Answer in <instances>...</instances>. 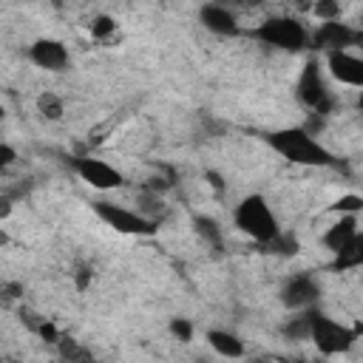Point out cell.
Masks as SVG:
<instances>
[{
  "instance_id": "2",
  "label": "cell",
  "mask_w": 363,
  "mask_h": 363,
  "mask_svg": "<svg viewBox=\"0 0 363 363\" xmlns=\"http://www.w3.org/2000/svg\"><path fill=\"white\" fill-rule=\"evenodd\" d=\"M250 37H255L258 43H264L269 48L286 51V54H298V51H306L309 48V31H306V26L298 17H289V14L267 17L264 23H258L250 31Z\"/></svg>"
},
{
  "instance_id": "19",
  "label": "cell",
  "mask_w": 363,
  "mask_h": 363,
  "mask_svg": "<svg viewBox=\"0 0 363 363\" xmlns=\"http://www.w3.org/2000/svg\"><path fill=\"white\" fill-rule=\"evenodd\" d=\"M37 111H40L48 122H60V119H62V113H65V105H62V99H60L57 94L45 91V94H40V96H37Z\"/></svg>"
},
{
  "instance_id": "7",
  "label": "cell",
  "mask_w": 363,
  "mask_h": 363,
  "mask_svg": "<svg viewBox=\"0 0 363 363\" xmlns=\"http://www.w3.org/2000/svg\"><path fill=\"white\" fill-rule=\"evenodd\" d=\"M360 43H363V34L357 28H352L349 23H340V17L323 20L309 37V48L323 51V54L326 51H349L352 45H360Z\"/></svg>"
},
{
  "instance_id": "33",
  "label": "cell",
  "mask_w": 363,
  "mask_h": 363,
  "mask_svg": "<svg viewBox=\"0 0 363 363\" xmlns=\"http://www.w3.org/2000/svg\"><path fill=\"white\" fill-rule=\"evenodd\" d=\"M54 3H60V0H54Z\"/></svg>"
},
{
  "instance_id": "12",
  "label": "cell",
  "mask_w": 363,
  "mask_h": 363,
  "mask_svg": "<svg viewBox=\"0 0 363 363\" xmlns=\"http://www.w3.org/2000/svg\"><path fill=\"white\" fill-rule=\"evenodd\" d=\"M199 20H201V26H204L207 31H213V34H218V37H235V34H241V26H238L235 11L227 9V6H221V3H216V0L201 6Z\"/></svg>"
},
{
  "instance_id": "18",
  "label": "cell",
  "mask_w": 363,
  "mask_h": 363,
  "mask_svg": "<svg viewBox=\"0 0 363 363\" xmlns=\"http://www.w3.org/2000/svg\"><path fill=\"white\" fill-rule=\"evenodd\" d=\"M258 247H261L264 252H272V255H292V252H298V238L278 230L269 241H264V244H258Z\"/></svg>"
},
{
  "instance_id": "11",
  "label": "cell",
  "mask_w": 363,
  "mask_h": 363,
  "mask_svg": "<svg viewBox=\"0 0 363 363\" xmlns=\"http://www.w3.org/2000/svg\"><path fill=\"white\" fill-rule=\"evenodd\" d=\"M326 68L343 85H352V88L363 85V60L352 51H326Z\"/></svg>"
},
{
  "instance_id": "15",
  "label": "cell",
  "mask_w": 363,
  "mask_h": 363,
  "mask_svg": "<svg viewBox=\"0 0 363 363\" xmlns=\"http://www.w3.org/2000/svg\"><path fill=\"white\" fill-rule=\"evenodd\" d=\"M312 312H315V306H306V309H295V315H292V318H286V323L281 326L284 337H286V340H309Z\"/></svg>"
},
{
  "instance_id": "22",
  "label": "cell",
  "mask_w": 363,
  "mask_h": 363,
  "mask_svg": "<svg viewBox=\"0 0 363 363\" xmlns=\"http://www.w3.org/2000/svg\"><path fill=\"white\" fill-rule=\"evenodd\" d=\"M57 346H60V354H62V357H68V360H85V357H91V352H88V349H82L74 337H60V340H57Z\"/></svg>"
},
{
  "instance_id": "16",
  "label": "cell",
  "mask_w": 363,
  "mask_h": 363,
  "mask_svg": "<svg viewBox=\"0 0 363 363\" xmlns=\"http://www.w3.org/2000/svg\"><path fill=\"white\" fill-rule=\"evenodd\" d=\"M360 264H363V235H357L352 244H346L343 250H337V252H335L332 269L346 272V269H357Z\"/></svg>"
},
{
  "instance_id": "5",
  "label": "cell",
  "mask_w": 363,
  "mask_h": 363,
  "mask_svg": "<svg viewBox=\"0 0 363 363\" xmlns=\"http://www.w3.org/2000/svg\"><path fill=\"white\" fill-rule=\"evenodd\" d=\"M295 94L298 99L318 116H329L332 108H335V96L326 85V77H323V68L318 62V57H306L301 74H298V82H295Z\"/></svg>"
},
{
  "instance_id": "27",
  "label": "cell",
  "mask_w": 363,
  "mask_h": 363,
  "mask_svg": "<svg viewBox=\"0 0 363 363\" xmlns=\"http://www.w3.org/2000/svg\"><path fill=\"white\" fill-rule=\"evenodd\" d=\"M216 3H221V6H227V9H258L264 0H216Z\"/></svg>"
},
{
  "instance_id": "31",
  "label": "cell",
  "mask_w": 363,
  "mask_h": 363,
  "mask_svg": "<svg viewBox=\"0 0 363 363\" xmlns=\"http://www.w3.org/2000/svg\"><path fill=\"white\" fill-rule=\"evenodd\" d=\"M3 244H9V235H6L3 230H0V247H3Z\"/></svg>"
},
{
  "instance_id": "28",
  "label": "cell",
  "mask_w": 363,
  "mask_h": 363,
  "mask_svg": "<svg viewBox=\"0 0 363 363\" xmlns=\"http://www.w3.org/2000/svg\"><path fill=\"white\" fill-rule=\"evenodd\" d=\"M207 179H210V187H213L216 193H221V190H224V182H221V176H218V173L207 170Z\"/></svg>"
},
{
  "instance_id": "9",
  "label": "cell",
  "mask_w": 363,
  "mask_h": 363,
  "mask_svg": "<svg viewBox=\"0 0 363 363\" xmlns=\"http://www.w3.org/2000/svg\"><path fill=\"white\" fill-rule=\"evenodd\" d=\"M320 298V286L309 272H298L292 278H286V284L281 286V303L289 309H306L315 306Z\"/></svg>"
},
{
  "instance_id": "29",
  "label": "cell",
  "mask_w": 363,
  "mask_h": 363,
  "mask_svg": "<svg viewBox=\"0 0 363 363\" xmlns=\"http://www.w3.org/2000/svg\"><path fill=\"white\" fill-rule=\"evenodd\" d=\"M11 213V199H0V218H6Z\"/></svg>"
},
{
  "instance_id": "30",
  "label": "cell",
  "mask_w": 363,
  "mask_h": 363,
  "mask_svg": "<svg viewBox=\"0 0 363 363\" xmlns=\"http://www.w3.org/2000/svg\"><path fill=\"white\" fill-rule=\"evenodd\" d=\"M295 6H298V9H309V6H312V0H295Z\"/></svg>"
},
{
  "instance_id": "24",
  "label": "cell",
  "mask_w": 363,
  "mask_h": 363,
  "mask_svg": "<svg viewBox=\"0 0 363 363\" xmlns=\"http://www.w3.org/2000/svg\"><path fill=\"white\" fill-rule=\"evenodd\" d=\"M170 332H173V337L182 340V343L193 340V323H190L187 318H173V320H170Z\"/></svg>"
},
{
  "instance_id": "14",
  "label": "cell",
  "mask_w": 363,
  "mask_h": 363,
  "mask_svg": "<svg viewBox=\"0 0 363 363\" xmlns=\"http://www.w3.org/2000/svg\"><path fill=\"white\" fill-rule=\"evenodd\" d=\"M207 343L213 352H218L221 357H241L244 354V343L238 335L227 332V329H210L207 332Z\"/></svg>"
},
{
  "instance_id": "21",
  "label": "cell",
  "mask_w": 363,
  "mask_h": 363,
  "mask_svg": "<svg viewBox=\"0 0 363 363\" xmlns=\"http://www.w3.org/2000/svg\"><path fill=\"white\" fill-rule=\"evenodd\" d=\"M309 11L323 23V20H337L340 17V0H312Z\"/></svg>"
},
{
  "instance_id": "8",
  "label": "cell",
  "mask_w": 363,
  "mask_h": 363,
  "mask_svg": "<svg viewBox=\"0 0 363 363\" xmlns=\"http://www.w3.org/2000/svg\"><path fill=\"white\" fill-rule=\"evenodd\" d=\"M74 170H77V176H79L85 184H91L94 190H116V187L125 184L122 173H119L113 164H108V162H102V159H94V156H77V159H74Z\"/></svg>"
},
{
  "instance_id": "1",
  "label": "cell",
  "mask_w": 363,
  "mask_h": 363,
  "mask_svg": "<svg viewBox=\"0 0 363 363\" xmlns=\"http://www.w3.org/2000/svg\"><path fill=\"white\" fill-rule=\"evenodd\" d=\"M267 145L289 164H301V167H332L335 164V156L306 128H278L267 133Z\"/></svg>"
},
{
  "instance_id": "23",
  "label": "cell",
  "mask_w": 363,
  "mask_h": 363,
  "mask_svg": "<svg viewBox=\"0 0 363 363\" xmlns=\"http://www.w3.org/2000/svg\"><path fill=\"white\" fill-rule=\"evenodd\" d=\"M332 210L335 213H340V216H346V213H360L363 210V199L357 196V193H346V196H340L335 204H332Z\"/></svg>"
},
{
  "instance_id": "3",
  "label": "cell",
  "mask_w": 363,
  "mask_h": 363,
  "mask_svg": "<svg viewBox=\"0 0 363 363\" xmlns=\"http://www.w3.org/2000/svg\"><path fill=\"white\" fill-rule=\"evenodd\" d=\"M233 221H235V227H238L244 235H250L255 244L269 241V238L281 230V227H278V218H275V213H272V207H269L267 199L258 196V193L244 196V199L235 204Z\"/></svg>"
},
{
  "instance_id": "26",
  "label": "cell",
  "mask_w": 363,
  "mask_h": 363,
  "mask_svg": "<svg viewBox=\"0 0 363 363\" xmlns=\"http://www.w3.org/2000/svg\"><path fill=\"white\" fill-rule=\"evenodd\" d=\"M14 159H17V150H14L11 145H0V170L11 167V164H14Z\"/></svg>"
},
{
  "instance_id": "6",
  "label": "cell",
  "mask_w": 363,
  "mask_h": 363,
  "mask_svg": "<svg viewBox=\"0 0 363 363\" xmlns=\"http://www.w3.org/2000/svg\"><path fill=\"white\" fill-rule=\"evenodd\" d=\"M91 207H94L96 218L105 221L108 227H113L116 233H125V235H153L159 230L156 221L145 218L142 213H136L130 207H122V204H113V201H105V199L94 201Z\"/></svg>"
},
{
  "instance_id": "13",
  "label": "cell",
  "mask_w": 363,
  "mask_h": 363,
  "mask_svg": "<svg viewBox=\"0 0 363 363\" xmlns=\"http://www.w3.org/2000/svg\"><path fill=\"white\" fill-rule=\"evenodd\" d=\"M357 235H360V230H357V216H354V213H346V216H340L335 224L326 227V233L320 235V241H323V247L335 255L337 250H343L346 244H352Z\"/></svg>"
},
{
  "instance_id": "25",
  "label": "cell",
  "mask_w": 363,
  "mask_h": 363,
  "mask_svg": "<svg viewBox=\"0 0 363 363\" xmlns=\"http://www.w3.org/2000/svg\"><path fill=\"white\" fill-rule=\"evenodd\" d=\"M91 278H94V272H91V267H88V264H79V267L74 269V284H77V289H79V292H85V289L91 286Z\"/></svg>"
},
{
  "instance_id": "32",
  "label": "cell",
  "mask_w": 363,
  "mask_h": 363,
  "mask_svg": "<svg viewBox=\"0 0 363 363\" xmlns=\"http://www.w3.org/2000/svg\"><path fill=\"white\" fill-rule=\"evenodd\" d=\"M3 116H6V111H3V102H0V119H3Z\"/></svg>"
},
{
  "instance_id": "4",
  "label": "cell",
  "mask_w": 363,
  "mask_h": 363,
  "mask_svg": "<svg viewBox=\"0 0 363 363\" xmlns=\"http://www.w3.org/2000/svg\"><path fill=\"white\" fill-rule=\"evenodd\" d=\"M360 337V326H346L323 312H312V326H309V340L318 346L320 354L326 357H335V354H343L352 349V343Z\"/></svg>"
},
{
  "instance_id": "10",
  "label": "cell",
  "mask_w": 363,
  "mask_h": 363,
  "mask_svg": "<svg viewBox=\"0 0 363 363\" xmlns=\"http://www.w3.org/2000/svg\"><path fill=\"white\" fill-rule=\"evenodd\" d=\"M28 60L37 65V68H43V71H65L68 68V48L60 43V40H51V37H40V40H34L31 43V48H28Z\"/></svg>"
},
{
  "instance_id": "20",
  "label": "cell",
  "mask_w": 363,
  "mask_h": 363,
  "mask_svg": "<svg viewBox=\"0 0 363 363\" xmlns=\"http://www.w3.org/2000/svg\"><path fill=\"white\" fill-rule=\"evenodd\" d=\"M116 20L111 17V14H96L94 20H91V37L94 40H99V43H108L113 34H116Z\"/></svg>"
},
{
  "instance_id": "17",
  "label": "cell",
  "mask_w": 363,
  "mask_h": 363,
  "mask_svg": "<svg viewBox=\"0 0 363 363\" xmlns=\"http://www.w3.org/2000/svg\"><path fill=\"white\" fill-rule=\"evenodd\" d=\"M193 227H196L199 238H201L204 244H210L216 252L224 247V233H221V227H218L216 218H210V216H196V218H193Z\"/></svg>"
}]
</instances>
